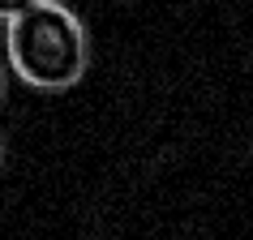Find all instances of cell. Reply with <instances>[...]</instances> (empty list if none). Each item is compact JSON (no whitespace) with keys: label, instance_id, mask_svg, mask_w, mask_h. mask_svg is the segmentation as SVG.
Returning a JSON list of instances; mask_svg holds the SVG:
<instances>
[{"label":"cell","instance_id":"cell-1","mask_svg":"<svg viewBox=\"0 0 253 240\" xmlns=\"http://www.w3.org/2000/svg\"><path fill=\"white\" fill-rule=\"evenodd\" d=\"M4 65L22 86L43 94L73 90L90 69V35L69 4L39 0L4 22Z\"/></svg>","mask_w":253,"mask_h":240},{"label":"cell","instance_id":"cell-2","mask_svg":"<svg viewBox=\"0 0 253 240\" xmlns=\"http://www.w3.org/2000/svg\"><path fill=\"white\" fill-rule=\"evenodd\" d=\"M30 4H39V0H0V22H9V17H17L22 9H30Z\"/></svg>","mask_w":253,"mask_h":240},{"label":"cell","instance_id":"cell-3","mask_svg":"<svg viewBox=\"0 0 253 240\" xmlns=\"http://www.w3.org/2000/svg\"><path fill=\"white\" fill-rule=\"evenodd\" d=\"M4 81H9V65H4V47H0V103H4Z\"/></svg>","mask_w":253,"mask_h":240},{"label":"cell","instance_id":"cell-4","mask_svg":"<svg viewBox=\"0 0 253 240\" xmlns=\"http://www.w3.org/2000/svg\"><path fill=\"white\" fill-rule=\"evenodd\" d=\"M0 172H4V142H0Z\"/></svg>","mask_w":253,"mask_h":240}]
</instances>
